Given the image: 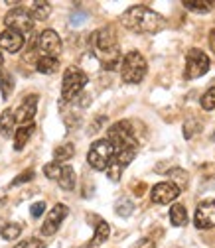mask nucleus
Listing matches in <instances>:
<instances>
[{"label": "nucleus", "mask_w": 215, "mask_h": 248, "mask_svg": "<svg viewBox=\"0 0 215 248\" xmlns=\"http://www.w3.org/2000/svg\"><path fill=\"white\" fill-rule=\"evenodd\" d=\"M89 46L93 49V53L97 55L99 63L105 71H113L116 69V65L120 63V47L116 42V34L111 26L101 28L97 32L91 34L89 38Z\"/></svg>", "instance_id": "f257e3e1"}, {"label": "nucleus", "mask_w": 215, "mask_h": 248, "mask_svg": "<svg viewBox=\"0 0 215 248\" xmlns=\"http://www.w3.org/2000/svg\"><path fill=\"white\" fill-rule=\"evenodd\" d=\"M120 24L134 34H156L160 30H164L166 20L164 16H160L156 10L148 6H132L122 12Z\"/></svg>", "instance_id": "f03ea898"}, {"label": "nucleus", "mask_w": 215, "mask_h": 248, "mask_svg": "<svg viewBox=\"0 0 215 248\" xmlns=\"http://www.w3.org/2000/svg\"><path fill=\"white\" fill-rule=\"evenodd\" d=\"M148 71V63L140 51H129L122 57V65H120V75L122 81L129 85H138Z\"/></svg>", "instance_id": "7ed1b4c3"}, {"label": "nucleus", "mask_w": 215, "mask_h": 248, "mask_svg": "<svg viewBox=\"0 0 215 248\" xmlns=\"http://www.w3.org/2000/svg\"><path fill=\"white\" fill-rule=\"evenodd\" d=\"M115 160V146L109 138H101L91 144L89 152H87V162L89 166L97 170V171H107L109 166Z\"/></svg>", "instance_id": "20e7f679"}, {"label": "nucleus", "mask_w": 215, "mask_h": 248, "mask_svg": "<svg viewBox=\"0 0 215 248\" xmlns=\"http://www.w3.org/2000/svg\"><path fill=\"white\" fill-rule=\"evenodd\" d=\"M87 81H89V77L83 69H79L75 65L67 67L64 73V79H61V97H64V101H67V103L75 101L83 93Z\"/></svg>", "instance_id": "39448f33"}, {"label": "nucleus", "mask_w": 215, "mask_h": 248, "mask_svg": "<svg viewBox=\"0 0 215 248\" xmlns=\"http://www.w3.org/2000/svg\"><path fill=\"white\" fill-rule=\"evenodd\" d=\"M113 146L115 152H125V150H138V140L134 138L132 126L129 120H120L109 128V136H107Z\"/></svg>", "instance_id": "423d86ee"}, {"label": "nucleus", "mask_w": 215, "mask_h": 248, "mask_svg": "<svg viewBox=\"0 0 215 248\" xmlns=\"http://www.w3.org/2000/svg\"><path fill=\"white\" fill-rule=\"evenodd\" d=\"M44 175L50 177V179H55V181L59 183L61 189H66V191L75 189L77 177H75L73 168L67 166V164H57V162L46 164V166H44Z\"/></svg>", "instance_id": "0eeeda50"}, {"label": "nucleus", "mask_w": 215, "mask_h": 248, "mask_svg": "<svg viewBox=\"0 0 215 248\" xmlns=\"http://www.w3.org/2000/svg\"><path fill=\"white\" fill-rule=\"evenodd\" d=\"M4 24L8 30H14V32H18L22 36H28V34H32V30H34V16L30 10L16 6L4 16Z\"/></svg>", "instance_id": "6e6552de"}, {"label": "nucleus", "mask_w": 215, "mask_h": 248, "mask_svg": "<svg viewBox=\"0 0 215 248\" xmlns=\"http://www.w3.org/2000/svg\"><path fill=\"white\" fill-rule=\"evenodd\" d=\"M211 61L207 53L199 47H192L186 53V79H199L209 71Z\"/></svg>", "instance_id": "1a4fd4ad"}, {"label": "nucleus", "mask_w": 215, "mask_h": 248, "mask_svg": "<svg viewBox=\"0 0 215 248\" xmlns=\"http://www.w3.org/2000/svg\"><path fill=\"white\" fill-rule=\"evenodd\" d=\"M67 215H69V209H67L64 203L53 205L51 211H50V215L46 217V221H44L40 232H42L44 236H51V234H55L57 229L61 227V223L66 221V217H67Z\"/></svg>", "instance_id": "9d476101"}, {"label": "nucleus", "mask_w": 215, "mask_h": 248, "mask_svg": "<svg viewBox=\"0 0 215 248\" xmlns=\"http://www.w3.org/2000/svg\"><path fill=\"white\" fill-rule=\"evenodd\" d=\"M180 191H182L180 185H176L174 181H160V183H156L154 187H152L150 199L154 201L156 205H168L174 199H178Z\"/></svg>", "instance_id": "9b49d317"}, {"label": "nucleus", "mask_w": 215, "mask_h": 248, "mask_svg": "<svg viewBox=\"0 0 215 248\" xmlns=\"http://www.w3.org/2000/svg\"><path fill=\"white\" fill-rule=\"evenodd\" d=\"M194 225L201 231L215 227V199H205L198 205L196 217H194Z\"/></svg>", "instance_id": "f8f14e48"}, {"label": "nucleus", "mask_w": 215, "mask_h": 248, "mask_svg": "<svg viewBox=\"0 0 215 248\" xmlns=\"http://www.w3.org/2000/svg\"><path fill=\"white\" fill-rule=\"evenodd\" d=\"M38 49L42 51V55L59 57V53H61V38L57 36L55 30H44V32L40 34Z\"/></svg>", "instance_id": "ddd939ff"}, {"label": "nucleus", "mask_w": 215, "mask_h": 248, "mask_svg": "<svg viewBox=\"0 0 215 248\" xmlns=\"http://www.w3.org/2000/svg\"><path fill=\"white\" fill-rule=\"evenodd\" d=\"M38 101H40L38 95L24 97V101L18 107V112H16L18 126H28V124H34V116H36V110H38Z\"/></svg>", "instance_id": "4468645a"}, {"label": "nucleus", "mask_w": 215, "mask_h": 248, "mask_svg": "<svg viewBox=\"0 0 215 248\" xmlns=\"http://www.w3.org/2000/svg\"><path fill=\"white\" fill-rule=\"evenodd\" d=\"M24 47V36L14 32V30H2L0 32V49H4L8 53H18Z\"/></svg>", "instance_id": "2eb2a0df"}, {"label": "nucleus", "mask_w": 215, "mask_h": 248, "mask_svg": "<svg viewBox=\"0 0 215 248\" xmlns=\"http://www.w3.org/2000/svg\"><path fill=\"white\" fill-rule=\"evenodd\" d=\"M16 112L6 108L2 110V114H0V132H2L4 138H12L14 136V128H16Z\"/></svg>", "instance_id": "dca6fc26"}, {"label": "nucleus", "mask_w": 215, "mask_h": 248, "mask_svg": "<svg viewBox=\"0 0 215 248\" xmlns=\"http://www.w3.org/2000/svg\"><path fill=\"white\" fill-rule=\"evenodd\" d=\"M34 130H36V124H28V126H18V132L14 134V150H16V152L24 150V146L28 144V140L32 138Z\"/></svg>", "instance_id": "f3484780"}, {"label": "nucleus", "mask_w": 215, "mask_h": 248, "mask_svg": "<svg viewBox=\"0 0 215 248\" xmlns=\"http://www.w3.org/2000/svg\"><path fill=\"white\" fill-rule=\"evenodd\" d=\"M36 69L44 75H51L59 69V59L57 57H48V55H42L36 59Z\"/></svg>", "instance_id": "a211bd4d"}, {"label": "nucleus", "mask_w": 215, "mask_h": 248, "mask_svg": "<svg viewBox=\"0 0 215 248\" xmlns=\"http://www.w3.org/2000/svg\"><path fill=\"white\" fill-rule=\"evenodd\" d=\"M170 223L174 227H186L188 225V211L182 203H174L170 209Z\"/></svg>", "instance_id": "6ab92c4d"}, {"label": "nucleus", "mask_w": 215, "mask_h": 248, "mask_svg": "<svg viewBox=\"0 0 215 248\" xmlns=\"http://www.w3.org/2000/svg\"><path fill=\"white\" fill-rule=\"evenodd\" d=\"M109 234H111V227H109L107 221L101 219V221L97 223V229H95L93 238H91V242H89V248H97L99 244H103V242L109 238Z\"/></svg>", "instance_id": "aec40b11"}, {"label": "nucleus", "mask_w": 215, "mask_h": 248, "mask_svg": "<svg viewBox=\"0 0 215 248\" xmlns=\"http://www.w3.org/2000/svg\"><path fill=\"white\" fill-rule=\"evenodd\" d=\"M14 91V75L10 71L0 69V93H2V99L8 101Z\"/></svg>", "instance_id": "412c9836"}, {"label": "nucleus", "mask_w": 215, "mask_h": 248, "mask_svg": "<svg viewBox=\"0 0 215 248\" xmlns=\"http://www.w3.org/2000/svg\"><path fill=\"white\" fill-rule=\"evenodd\" d=\"M73 154H75V146L73 144H61V146H57L55 148V152H53V162H57V164H66L67 160H71L73 158Z\"/></svg>", "instance_id": "4be33fe9"}, {"label": "nucleus", "mask_w": 215, "mask_h": 248, "mask_svg": "<svg viewBox=\"0 0 215 248\" xmlns=\"http://www.w3.org/2000/svg\"><path fill=\"white\" fill-rule=\"evenodd\" d=\"M32 16L34 20H48L50 14H51V4L50 2H42V0H38V2L32 4Z\"/></svg>", "instance_id": "5701e85b"}, {"label": "nucleus", "mask_w": 215, "mask_h": 248, "mask_svg": "<svg viewBox=\"0 0 215 248\" xmlns=\"http://www.w3.org/2000/svg\"><path fill=\"white\" fill-rule=\"evenodd\" d=\"M22 234V225L20 223H8L0 229V236L4 240H16L18 236Z\"/></svg>", "instance_id": "b1692460"}, {"label": "nucleus", "mask_w": 215, "mask_h": 248, "mask_svg": "<svg viewBox=\"0 0 215 248\" xmlns=\"http://www.w3.org/2000/svg\"><path fill=\"white\" fill-rule=\"evenodd\" d=\"M183 6H186L188 10H192V12L203 14V12H209L213 8V2H209V0H186Z\"/></svg>", "instance_id": "393cba45"}, {"label": "nucleus", "mask_w": 215, "mask_h": 248, "mask_svg": "<svg viewBox=\"0 0 215 248\" xmlns=\"http://www.w3.org/2000/svg\"><path fill=\"white\" fill-rule=\"evenodd\" d=\"M199 105H201L203 110H213V108H215V87H209V89L203 93Z\"/></svg>", "instance_id": "a878e982"}, {"label": "nucleus", "mask_w": 215, "mask_h": 248, "mask_svg": "<svg viewBox=\"0 0 215 248\" xmlns=\"http://www.w3.org/2000/svg\"><path fill=\"white\" fill-rule=\"evenodd\" d=\"M115 209H116V213H118L120 217H129V215L134 211V205H132L129 199H120Z\"/></svg>", "instance_id": "bb28decb"}, {"label": "nucleus", "mask_w": 215, "mask_h": 248, "mask_svg": "<svg viewBox=\"0 0 215 248\" xmlns=\"http://www.w3.org/2000/svg\"><path fill=\"white\" fill-rule=\"evenodd\" d=\"M14 248H46V244L40 238H26L22 242H18V246Z\"/></svg>", "instance_id": "cd10ccee"}, {"label": "nucleus", "mask_w": 215, "mask_h": 248, "mask_svg": "<svg viewBox=\"0 0 215 248\" xmlns=\"http://www.w3.org/2000/svg\"><path fill=\"white\" fill-rule=\"evenodd\" d=\"M120 175H122V168H120L118 164H115V162H113V164L109 166V170H107V177H109L111 181H115V183H116V181L120 179Z\"/></svg>", "instance_id": "c85d7f7f"}, {"label": "nucleus", "mask_w": 215, "mask_h": 248, "mask_svg": "<svg viewBox=\"0 0 215 248\" xmlns=\"http://www.w3.org/2000/svg\"><path fill=\"white\" fill-rule=\"evenodd\" d=\"M32 177H34V170H26L22 175H18V177L12 181V185H22L24 181H30Z\"/></svg>", "instance_id": "c756f323"}, {"label": "nucleus", "mask_w": 215, "mask_h": 248, "mask_svg": "<svg viewBox=\"0 0 215 248\" xmlns=\"http://www.w3.org/2000/svg\"><path fill=\"white\" fill-rule=\"evenodd\" d=\"M44 211H46V203H44V201L34 203V205H32V209H30V213H32L34 219H38V217H42V215H44Z\"/></svg>", "instance_id": "7c9ffc66"}, {"label": "nucleus", "mask_w": 215, "mask_h": 248, "mask_svg": "<svg viewBox=\"0 0 215 248\" xmlns=\"http://www.w3.org/2000/svg\"><path fill=\"white\" fill-rule=\"evenodd\" d=\"M134 248H154V242L148 240V238H142V240H138L134 244Z\"/></svg>", "instance_id": "2f4dec72"}, {"label": "nucleus", "mask_w": 215, "mask_h": 248, "mask_svg": "<svg viewBox=\"0 0 215 248\" xmlns=\"http://www.w3.org/2000/svg\"><path fill=\"white\" fill-rule=\"evenodd\" d=\"M209 47L215 53V30H211V34H209Z\"/></svg>", "instance_id": "473e14b6"}, {"label": "nucleus", "mask_w": 215, "mask_h": 248, "mask_svg": "<svg viewBox=\"0 0 215 248\" xmlns=\"http://www.w3.org/2000/svg\"><path fill=\"white\" fill-rule=\"evenodd\" d=\"M2 61H4V57H2V53H0V67H2Z\"/></svg>", "instance_id": "72a5a7b5"}]
</instances>
